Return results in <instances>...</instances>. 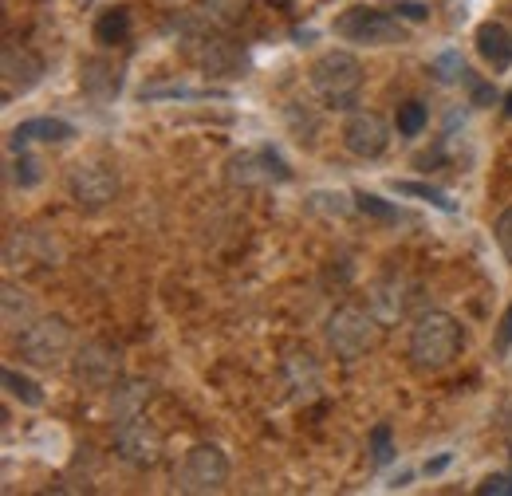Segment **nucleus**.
Here are the masks:
<instances>
[{"label":"nucleus","instance_id":"b1692460","mask_svg":"<svg viewBox=\"0 0 512 496\" xmlns=\"http://www.w3.org/2000/svg\"><path fill=\"white\" fill-rule=\"evenodd\" d=\"M430 71H434L442 83H449V79H465V63H461V56H457V52H446V56H438Z\"/></svg>","mask_w":512,"mask_h":496},{"label":"nucleus","instance_id":"9d476101","mask_svg":"<svg viewBox=\"0 0 512 496\" xmlns=\"http://www.w3.org/2000/svg\"><path fill=\"white\" fill-rule=\"evenodd\" d=\"M0 75H4V103H12L16 95H28V91L40 83L44 63L36 60L28 48L4 44V56H0Z\"/></svg>","mask_w":512,"mask_h":496},{"label":"nucleus","instance_id":"6e6552de","mask_svg":"<svg viewBox=\"0 0 512 496\" xmlns=\"http://www.w3.org/2000/svg\"><path fill=\"white\" fill-rule=\"evenodd\" d=\"M115 445H119V457L127 465H134V469H150L162 457V434L146 418V410L127 414V418H115Z\"/></svg>","mask_w":512,"mask_h":496},{"label":"nucleus","instance_id":"c756f323","mask_svg":"<svg viewBox=\"0 0 512 496\" xmlns=\"http://www.w3.org/2000/svg\"><path fill=\"white\" fill-rule=\"evenodd\" d=\"M71 4H79V8H87V4H95V0H71Z\"/></svg>","mask_w":512,"mask_h":496},{"label":"nucleus","instance_id":"dca6fc26","mask_svg":"<svg viewBox=\"0 0 512 496\" xmlns=\"http://www.w3.org/2000/svg\"><path fill=\"white\" fill-rule=\"evenodd\" d=\"M130 36V8H111V12H103L99 16V24H95V40L99 44H123Z\"/></svg>","mask_w":512,"mask_h":496},{"label":"nucleus","instance_id":"2eb2a0df","mask_svg":"<svg viewBox=\"0 0 512 496\" xmlns=\"http://www.w3.org/2000/svg\"><path fill=\"white\" fill-rule=\"evenodd\" d=\"M146 402H150V382H115V394H111L115 418H127V414L146 410Z\"/></svg>","mask_w":512,"mask_h":496},{"label":"nucleus","instance_id":"cd10ccee","mask_svg":"<svg viewBox=\"0 0 512 496\" xmlns=\"http://www.w3.org/2000/svg\"><path fill=\"white\" fill-rule=\"evenodd\" d=\"M394 12H402V16H410V20H422V16H426V8H422V4H398Z\"/></svg>","mask_w":512,"mask_h":496},{"label":"nucleus","instance_id":"9b49d317","mask_svg":"<svg viewBox=\"0 0 512 496\" xmlns=\"http://www.w3.org/2000/svg\"><path fill=\"white\" fill-rule=\"evenodd\" d=\"M75 378H79L83 386H95V390L115 386V382H119V351H111V347H103V343L79 347V355H75Z\"/></svg>","mask_w":512,"mask_h":496},{"label":"nucleus","instance_id":"393cba45","mask_svg":"<svg viewBox=\"0 0 512 496\" xmlns=\"http://www.w3.org/2000/svg\"><path fill=\"white\" fill-rule=\"evenodd\" d=\"M477 493L481 496H512V477L509 473H493V477H485V481L477 485Z\"/></svg>","mask_w":512,"mask_h":496},{"label":"nucleus","instance_id":"39448f33","mask_svg":"<svg viewBox=\"0 0 512 496\" xmlns=\"http://www.w3.org/2000/svg\"><path fill=\"white\" fill-rule=\"evenodd\" d=\"M335 36H343L351 44H367V48H386V44H402L406 28L398 16L379 12V8H347L335 20Z\"/></svg>","mask_w":512,"mask_h":496},{"label":"nucleus","instance_id":"7ed1b4c3","mask_svg":"<svg viewBox=\"0 0 512 496\" xmlns=\"http://www.w3.org/2000/svg\"><path fill=\"white\" fill-rule=\"evenodd\" d=\"M75 335H71V323L60 319V315H48V319H36L20 331L16 339V351L28 367H40V371H56L67 359Z\"/></svg>","mask_w":512,"mask_h":496},{"label":"nucleus","instance_id":"a878e982","mask_svg":"<svg viewBox=\"0 0 512 496\" xmlns=\"http://www.w3.org/2000/svg\"><path fill=\"white\" fill-rule=\"evenodd\" d=\"M497 245H501V252L509 256V264H512V209H505V213L497 217Z\"/></svg>","mask_w":512,"mask_h":496},{"label":"nucleus","instance_id":"1a4fd4ad","mask_svg":"<svg viewBox=\"0 0 512 496\" xmlns=\"http://www.w3.org/2000/svg\"><path fill=\"white\" fill-rule=\"evenodd\" d=\"M343 146L355 158H379L390 146V126L375 111H351L347 123H343Z\"/></svg>","mask_w":512,"mask_h":496},{"label":"nucleus","instance_id":"20e7f679","mask_svg":"<svg viewBox=\"0 0 512 496\" xmlns=\"http://www.w3.org/2000/svg\"><path fill=\"white\" fill-rule=\"evenodd\" d=\"M308 75H312V87L335 107H347L355 99V91L363 87V63L351 52H323Z\"/></svg>","mask_w":512,"mask_h":496},{"label":"nucleus","instance_id":"412c9836","mask_svg":"<svg viewBox=\"0 0 512 496\" xmlns=\"http://www.w3.org/2000/svg\"><path fill=\"white\" fill-rule=\"evenodd\" d=\"M40 158L36 154H24L20 150V158H16V166H12V182L20 189H32V186H40Z\"/></svg>","mask_w":512,"mask_h":496},{"label":"nucleus","instance_id":"f8f14e48","mask_svg":"<svg viewBox=\"0 0 512 496\" xmlns=\"http://www.w3.org/2000/svg\"><path fill=\"white\" fill-rule=\"evenodd\" d=\"M67 138H75V126L64 123V119H28V123H20L12 134H8V150H28L32 142H67Z\"/></svg>","mask_w":512,"mask_h":496},{"label":"nucleus","instance_id":"f3484780","mask_svg":"<svg viewBox=\"0 0 512 496\" xmlns=\"http://www.w3.org/2000/svg\"><path fill=\"white\" fill-rule=\"evenodd\" d=\"M0 300H4V327H8V331H24L28 323H36L28 296L16 292V284H4V296H0Z\"/></svg>","mask_w":512,"mask_h":496},{"label":"nucleus","instance_id":"5701e85b","mask_svg":"<svg viewBox=\"0 0 512 496\" xmlns=\"http://www.w3.org/2000/svg\"><path fill=\"white\" fill-rule=\"evenodd\" d=\"M371 461L375 465H390L394 461V445H390V426H375L371 430Z\"/></svg>","mask_w":512,"mask_h":496},{"label":"nucleus","instance_id":"4be33fe9","mask_svg":"<svg viewBox=\"0 0 512 496\" xmlns=\"http://www.w3.org/2000/svg\"><path fill=\"white\" fill-rule=\"evenodd\" d=\"M355 205H359L363 213H371L375 221H398V217H402L394 205H386L379 193H367V189H359V193H355Z\"/></svg>","mask_w":512,"mask_h":496},{"label":"nucleus","instance_id":"6ab92c4d","mask_svg":"<svg viewBox=\"0 0 512 496\" xmlns=\"http://www.w3.org/2000/svg\"><path fill=\"white\" fill-rule=\"evenodd\" d=\"M426 123H430V111H426L418 99H410V103L398 107V134H402V138H418V134L426 130Z\"/></svg>","mask_w":512,"mask_h":496},{"label":"nucleus","instance_id":"f03ea898","mask_svg":"<svg viewBox=\"0 0 512 496\" xmlns=\"http://www.w3.org/2000/svg\"><path fill=\"white\" fill-rule=\"evenodd\" d=\"M379 315L367 308H355V304H343V308L331 311L327 319V347L335 351V359L343 363H355L363 359L367 351H375L379 343Z\"/></svg>","mask_w":512,"mask_h":496},{"label":"nucleus","instance_id":"423d86ee","mask_svg":"<svg viewBox=\"0 0 512 496\" xmlns=\"http://www.w3.org/2000/svg\"><path fill=\"white\" fill-rule=\"evenodd\" d=\"M67 193L75 205L83 209H103L119 197V170L103 158H87V162H75L71 174H67Z\"/></svg>","mask_w":512,"mask_h":496},{"label":"nucleus","instance_id":"aec40b11","mask_svg":"<svg viewBox=\"0 0 512 496\" xmlns=\"http://www.w3.org/2000/svg\"><path fill=\"white\" fill-rule=\"evenodd\" d=\"M394 189H398V193H406V197H422V201H430V205H434V209H442V213H457V205L449 201L442 189L422 186V182H394Z\"/></svg>","mask_w":512,"mask_h":496},{"label":"nucleus","instance_id":"c85d7f7f","mask_svg":"<svg viewBox=\"0 0 512 496\" xmlns=\"http://www.w3.org/2000/svg\"><path fill=\"white\" fill-rule=\"evenodd\" d=\"M505 115H509V119H512V91H509V95H505Z\"/></svg>","mask_w":512,"mask_h":496},{"label":"nucleus","instance_id":"0eeeda50","mask_svg":"<svg viewBox=\"0 0 512 496\" xmlns=\"http://www.w3.org/2000/svg\"><path fill=\"white\" fill-rule=\"evenodd\" d=\"M225 481H229V457L217 445L201 441V445H193L190 453L182 457V469H178V489L182 493H221Z\"/></svg>","mask_w":512,"mask_h":496},{"label":"nucleus","instance_id":"a211bd4d","mask_svg":"<svg viewBox=\"0 0 512 496\" xmlns=\"http://www.w3.org/2000/svg\"><path fill=\"white\" fill-rule=\"evenodd\" d=\"M4 386H8V394H12V398H20L24 406H32V410H36V406H44V390H40V386H36L32 378L16 374L12 367L4 371Z\"/></svg>","mask_w":512,"mask_h":496},{"label":"nucleus","instance_id":"bb28decb","mask_svg":"<svg viewBox=\"0 0 512 496\" xmlns=\"http://www.w3.org/2000/svg\"><path fill=\"white\" fill-rule=\"evenodd\" d=\"M512 347V308H505V319H501V335H497V351L505 355Z\"/></svg>","mask_w":512,"mask_h":496},{"label":"nucleus","instance_id":"ddd939ff","mask_svg":"<svg viewBox=\"0 0 512 496\" xmlns=\"http://www.w3.org/2000/svg\"><path fill=\"white\" fill-rule=\"evenodd\" d=\"M83 91L95 99V103H111L123 87V71L115 67V60H87L83 63V75H79Z\"/></svg>","mask_w":512,"mask_h":496},{"label":"nucleus","instance_id":"f257e3e1","mask_svg":"<svg viewBox=\"0 0 512 496\" xmlns=\"http://www.w3.org/2000/svg\"><path fill=\"white\" fill-rule=\"evenodd\" d=\"M465 347V331L449 311H426L418 315V323L410 327V363L414 371H446L449 363L461 355Z\"/></svg>","mask_w":512,"mask_h":496},{"label":"nucleus","instance_id":"4468645a","mask_svg":"<svg viewBox=\"0 0 512 496\" xmlns=\"http://www.w3.org/2000/svg\"><path fill=\"white\" fill-rule=\"evenodd\" d=\"M477 56L489 63V67H497V71H505L512 63V36L505 24H497V20H485L481 28H477Z\"/></svg>","mask_w":512,"mask_h":496}]
</instances>
